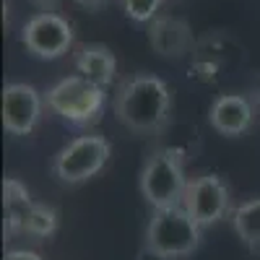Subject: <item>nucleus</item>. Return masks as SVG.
<instances>
[{
  "label": "nucleus",
  "instance_id": "1",
  "mask_svg": "<svg viewBox=\"0 0 260 260\" xmlns=\"http://www.w3.org/2000/svg\"><path fill=\"white\" fill-rule=\"evenodd\" d=\"M172 99L169 86L159 76H133L117 86L112 99V112L122 127L138 136H159L172 120Z\"/></svg>",
  "mask_w": 260,
  "mask_h": 260
},
{
  "label": "nucleus",
  "instance_id": "2",
  "mask_svg": "<svg viewBox=\"0 0 260 260\" xmlns=\"http://www.w3.org/2000/svg\"><path fill=\"white\" fill-rule=\"evenodd\" d=\"M138 190L154 211L182 206L187 177H185V159L180 151L177 148L151 151L138 175Z\"/></svg>",
  "mask_w": 260,
  "mask_h": 260
},
{
  "label": "nucleus",
  "instance_id": "3",
  "mask_svg": "<svg viewBox=\"0 0 260 260\" xmlns=\"http://www.w3.org/2000/svg\"><path fill=\"white\" fill-rule=\"evenodd\" d=\"M45 102H47V110L57 115L62 122L73 127H89L99 122V117L104 115L107 89L76 73L68 78H60L52 89H47Z\"/></svg>",
  "mask_w": 260,
  "mask_h": 260
},
{
  "label": "nucleus",
  "instance_id": "4",
  "mask_svg": "<svg viewBox=\"0 0 260 260\" xmlns=\"http://www.w3.org/2000/svg\"><path fill=\"white\" fill-rule=\"evenodd\" d=\"M201 229L203 226L182 206L156 208L146 226V247L161 252L169 260H182L198 250Z\"/></svg>",
  "mask_w": 260,
  "mask_h": 260
},
{
  "label": "nucleus",
  "instance_id": "5",
  "mask_svg": "<svg viewBox=\"0 0 260 260\" xmlns=\"http://www.w3.org/2000/svg\"><path fill=\"white\" fill-rule=\"evenodd\" d=\"M112 156V146L104 136H78L52 156V175L62 185H81L96 177Z\"/></svg>",
  "mask_w": 260,
  "mask_h": 260
},
{
  "label": "nucleus",
  "instance_id": "6",
  "mask_svg": "<svg viewBox=\"0 0 260 260\" xmlns=\"http://www.w3.org/2000/svg\"><path fill=\"white\" fill-rule=\"evenodd\" d=\"M182 208L192 216L201 226H213L221 219L232 216V192L229 185L213 175V172H203L195 175L192 180H187V190H185V201Z\"/></svg>",
  "mask_w": 260,
  "mask_h": 260
},
{
  "label": "nucleus",
  "instance_id": "7",
  "mask_svg": "<svg viewBox=\"0 0 260 260\" xmlns=\"http://www.w3.org/2000/svg\"><path fill=\"white\" fill-rule=\"evenodd\" d=\"M21 45L39 60H57L62 55H68L73 47V26L60 13L42 11L24 24Z\"/></svg>",
  "mask_w": 260,
  "mask_h": 260
},
{
  "label": "nucleus",
  "instance_id": "8",
  "mask_svg": "<svg viewBox=\"0 0 260 260\" xmlns=\"http://www.w3.org/2000/svg\"><path fill=\"white\" fill-rule=\"evenodd\" d=\"M45 96L31 83H8L3 89V127L11 136H31L45 115Z\"/></svg>",
  "mask_w": 260,
  "mask_h": 260
},
{
  "label": "nucleus",
  "instance_id": "9",
  "mask_svg": "<svg viewBox=\"0 0 260 260\" xmlns=\"http://www.w3.org/2000/svg\"><path fill=\"white\" fill-rule=\"evenodd\" d=\"M255 122V102L242 94H221L208 107V125L226 138L245 136Z\"/></svg>",
  "mask_w": 260,
  "mask_h": 260
},
{
  "label": "nucleus",
  "instance_id": "10",
  "mask_svg": "<svg viewBox=\"0 0 260 260\" xmlns=\"http://www.w3.org/2000/svg\"><path fill=\"white\" fill-rule=\"evenodd\" d=\"M148 42L159 57L180 60L192 50V29L185 18L156 16L148 26Z\"/></svg>",
  "mask_w": 260,
  "mask_h": 260
},
{
  "label": "nucleus",
  "instance_id": "11",
  "mask_svg": "<svg viewBox=\"0 0 260 260\" xmlns=\"http://www.w3.org/2000/svg\"><path fill=\"white\" fill-rule=\"evenodd\" d=\"M76 71L78 76L89 78L91 83L102 86V89H107L112 81H115V73H117V60L112 55L110 47L104 45H81L76 50Z\"/></svg>",
  "mask_w": 260,
  "mask_h": 260
},
{
  "label": "nucleus",
  "instance_id": "12",
  "mask_svg": "<svg viewBox=\"0 0 260 260\" xmlns=\"http://www.w3.org/2000/svg\"><path fill=\"white\" fill-rule=\"evenodd\" d=\"M3 206H6V234H24V224L29 219V211L34 208L29 190L18 180L8 177L3 182Z\"/></svg>",
  "mask_w": 260,
  "mask_h": 260
},
{
  "label": "nucleus",
  "instance_id": "13",
  "mask_svg": "<svg viewBox=\"0 0 260 260\" xmlns=\"http://www.w3.org/2000/svg\"><path fill=\"white\" fill-rule=\"evenodd\" d=\"M232 229L240 240L252 247L260 250V198H250L240 206H234L232 211Z\"/></svg>",
  "mask_w": 260,
  "mask_h": 260
},
{
  "label": "nucleus",
  "instance_id": "14",
  "mask_svg": "<svg viewBox=\"0 0 260 260\" xmlns=\"http://www.w3.org/2000/svg\"><path fill=\"white\" fill-rule=\"evenodd\" d=\"M57 229V213L50 206L34 203V208L29 211V219L24 224V234L34 237V240H45V237H52Z\"/></svg>",
  "mask_w": 260,
  "mask_h": 260
},
{
  "label": "nucleus",
  "instance_id": "15",
  "mask_svg": "<svg viewBox=\"0 0 260 260\" xmlns=\"http://www.w3.org/2000/svg\"><path fill=\"white\" fill-rule=\"evenodd\" d=\"M164 0H122V11L130 21H138V24H151L161 8Z\"/></svg>",
  "mask_w": 260,
  "mask_h": 260
},
{
  "label": "nucleus",
  "instance_id": "16",
  "mask_svg": "<svg viewBox=\"0 0 260 260\" xmlns=\"http://www.w3.org/2000/svg\"><path fill=\"white\" fill-rule=\"evenodd\" d=\"M6 260H42V255H37L31 250H11L6 255Z\"/></svg>",
  "mask_w": 260,
  "mask_h": 260
},
{
  "label": "nucleus",
  "instance_id": "17",
  "mask_svg": "<svg viewBox=\"0 0 260 260\" xmlns=\"http://www.w3.org/2000/svg\"><path fill=\"white\" fill-rule=\"evenodd\" d=\"M136 260H169V257H164L161 252H156V250H151V247H141V252L136 255Z\"/></svg>",
  "mask_w": 260,
  "mask_h": 260
},
{
  "label": "nucleus",
  "instance_id": "18",
  "mask_svg": "<svg viewBox=\"0 0 260 260\" xmlns=\"http://www.w3.org/2000/svg\"><path fill=\"white\" fill-rule=\"evenodd\" d=\"M31 6H37V8H42V11H55L62 0H29Z\"/></svg>",
  "mask_w": 260,
  "mask_h": 260
},
{
  "label": "nucleus",
  "instance_id": "19",
  "mask_svg": "<svg viewBox=\"0 0 260 260\" xmlns=\"http://www.w3.org/2000/svg\"><path fill=\"white\" fill-rule=\"evenodd\" d=\"M78 6H83V8H89V11H96V8H102V6H107L110 0H76Z\"/></svg>",
  "mask_w": 260,
  "mask_h": 260
},
{
  "label": "nucleus",
  "instance_id": "20",
  "mask_svg": "<svg viewBox=\"0 0 260 260\" xmlns=\"http://www.w3.org/2000/svg\"><path fill=\"white\" fill-rule=\"evenodd\" d=\"M252 102H255V107L260 110V83H257V91H255V99H252Z\"/></svg>",
  "mask_w": 260,
  "mask_h": 260
}]
</instances>
